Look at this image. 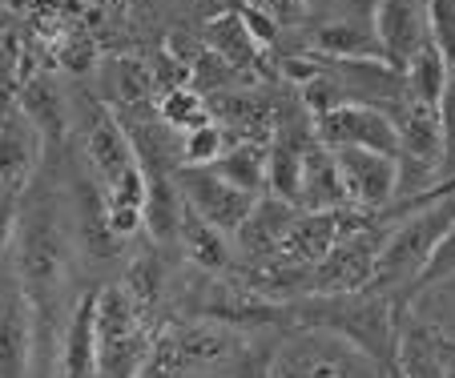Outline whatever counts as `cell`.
I'll return each instance as SVG.
<instances>
[{"label":"cell","instance_id":"cell-1","mask_svg":"<svg viewBox=\"0 0 455 378\" xmlns=\"http://www.w3.org/2000/svg\"><path fill=\"white\" fill-rule=\"evenodd\" d=\"M12 249H17V278L25 290L28 306H33V350L52 354V335H57V298L69 278V241H65V225H60V206L44 185L36 189L28 201H20L17 230H12Z\"/></svg>","mask_w":455,"mask_h":378},{"label":"cell","instance_id":"cell-2","mask_svg":"<svg viewBox=\"0 0 455 378\" xmlns=\"http://www.w3.org/2000/svg\"><path fill=\"white\" fill-rule=\"evenodd\" d=\"M451 222H455V177L447 181V185L431 189L427 198L419 201V209L407 214L391 238H383L375 274H371V282H367L371 290L395 294L399 302L411 298L423 266L431 262V254L439 249V241L447 238Z\"/></svg>","mask_w":455,"mask_h":378},{"label":"cell","instance_id":"cell-3","mask_svg":"<svg viewBox=\"0 0 455 378\" xmlns=\"http://www.w3.org/2000/svg\"><path fill=\"white\" fill-rule=\"evenodd\" d=\"M97 306V378H138L154 330L133 310L125 286H105L93 294Z\"/></svg>","mask_w":455,"mask_h":378},{"label":"cell","instance_id":"cell-4","mask_svg":"<svg viewBox=\"0 0 455 378\" xmlns=\"http://www.w3.org/2000/svg\"><path fill=\"white\" fill-rule=\"evenodd\" d=\"M230 354V338L214 327H157L138 378H189Z\"/></svg>","mask_w":455,"mask_h":378},{"label":"cell","instance_id":"cell-5","mask_svg":"<svg viewBox=\"0 0 455 378\" xmlns=\"http://www.w3.org/2000/svg\"><path fill=\"white\" fill-rule=\"evenodd\" d=\"M383 238H387L383 225H375V222L343 233V238L323 254V262L310 266V290L307 294H351V290H363V286L371 282V274H375Z\"/></svg>","mask_w":455,"mask_h":378},{"label":"cell","instance_id":"cell-6","mask_svg":"<svg viewBox=\"0 0 455 378\" xmlns=\"http://www.w3.org/2000/svg\"><path fill=\"white\" fill-rule=\"evenodd\" d=\"M173 185H178L181 206L194 209L202 222H210L222 233L238 230L258 201L250 193H242V189H234L230 181H222L210 165H181V169H173Z\"/></svg>","mask_w":455,"mask_h":378},{"label":"cell","instance_id":"cell-7","mask_svg":"<svg viewBox=\"0 0 455 378\" xmlns=\"http://www.w3.org/2000/svg\"><path fill=\"white\" fill-rule=\"evenodd\" d=\"M315 141L327 149H375V154L399 157L395 121L371 105H339V109L315 117Z\"/></svg>","mask_w":455,"mask_h":378},{"label":"cell","instance_id":"cell-8","mask_svg":"<svg viewBox=\"0 0 455 378\" xmlns=\"http://www.w3.org/2000/svg\"><path fill=\"white\" fill-rule=\"evenodd\" d=\"M331 154L347 189V206L363 214L391 206V198L399 193V157L375 154V149H331Z\"/></svg>","mask_w":455,"mask_h":378},{"label":"cell","instance_id":"cell-9","mask_svg":"<svg viewBox=\"0 0 455 378\" xmlns=\"http://www.w3.org/2000/svg\"><path fill=\"white\" fill-rule=\"evenodd\" d=\"M81 146H85V161L93 165L97 181L113 189L129 169H138V157L129 146L125 130L117 125L105 105H85V121H81Z\"/></svg>","mask_w":455,"mask_h":378},{"label":"cell","instance_id":"cell-10","mask_svg":"<svg viewBox=\"0 0 455 378\" xmlns=\"http://www.w3.org/2000/svg\"><path fill=\"white\" fill-rule=\"evenodd\" d=\"M371 28H375L379 44H383V60L395 73H403L407 60L427 41V12L415 0H375Z\"/></svg>","mask_w":455,"mask_h":378},{"label":"cell","instance_id":"cell-11","mask_svg":"<svg viewBox=\"0 0 455 378\" xmlns=\"http://www.w3.org/2000/svg\"><path fill=\"white\" fill-rule=\"evenodd\" d=\"M294 214H299V209H294L291 201L275 198V193H262V198L254 201V209L246 214V222L234 230V238H238L234 254H242L250 270L275 262L278 246H283L286 230H291V222H294Z\"/></svg>","mask_w":455,"mask_h":378},{"label":"cell","instance_id":"cell-12","mask_svg":"<svg viewBox=\"0 0 455 378\" xmlns=\"http://www.w3.org/2000/svg\"><path fill=\"white\" fill-rule=\"evenodd\" d=\"M33 370V306L25 290H0V378H28Z\"/></svg>","mask_w":455,"mask_h":378},{"label":"cell","instance_id":"cell-13","mask_svg":"<svg viewBox=\"0 0 455 378\" xmlns=\"http://www.w3.org/2000/svg\"><path fill=\"white\" fill-rule=\"evenodd\" d=\"M339 206H347V189H343V177H339L335 154L327 146L310 141L307 154H302V181H299L294 209L310 214V209H339Z\"/></svg>","mask_w":455,"mask_h":378},{"label":"cell","instance_id":"cell-14","mask_svg":"<svg viewBox=\"0 0 455 378\" xmlns=\"http://www.w3.org/2000/svg\"><path fill=\"white\" fill-rule=\"evenodd\" d=\"M60 378H97V306L93 294L77 302L69 319V330L60 335V354H57Z\"/></svg>","mask_w":455,"mask_h":378},{"label":"cell","instance_id":"cell-15","mask_svg":"<svg viewBox=\"0 0 455 378\" xmlns=\"http://www.w3.org/2000/svg\"><path fill=\"white\" fill-rule=\"evenodd\" d=\"M310 52L335 60H383V44L371 20H331V25L310 28Z\"/></svg>","mask_w":455,"mask_h":378},{"label":"cell","instance_id":"cell-16","mask_svg":"<svg viewBox=\"0 0 455 378\" xmlns=\"http://www.w3.org/2000/svg\"><path fill=\"white\" fill-rule=\"evenodd\" d=\"M230 233L214 230L210 222H202L194 209L181 206V217H178V241L186 246L189 262L202 270H210V274H222V270H230L234 262V249H230Z\"/></svg>","mask_w":455,"mask_h":378},{"label":"cell","instance_id":"cell-17","mask_svg":"<svg viewBox=\"0 0 455 378\" xmlns=\"http://www.w3.org/2000/svg\"><path fill=\"white\" fill-rule=\"evenodd\" d=\"M210 169L250 198H262L267 193V141H238Z\"/></svg>","mask_w":455,"mask_h":378},{"label":"cell","instance_id":"cell-18","mask_svg":"<svg viewBox=\"0 0 455 378\" xmlns=\"http://www.w3.org/2000/svg\"><path fill=\"white\" fill-rule=\"evenodd\" d=\"M36 138L41 133L25 121L0 125V189H25L28 169L36 161Z\"/></svg>","mask_w":455,"mask_h":378},{"label":"cell","instance_id":"cell-19","mask_svg":"<svg viewBox=\"0 0 455 378\" xmlns=\"http://www.w3.org/2000/svg\"><path fill=\"white\" fill-rule=\"evenodd\" d=\"M443 81H447V69H443V57L439 49L431 44V36L419 44L411 60L403 69V85H407V101L423 105V109H435L439 113V97H443Z\"/></svg>","mask_w":455,"mask_h":378},{"label":"cell","instance_id":"cell-20","mask_svg":"<svg viewBox=\"0 0 455 378\" xmlns=\"http://www.w3.org/2000/svg\"><path fill=\"white\" fill-rule=\"evenodd\" d=\"M206 41H210V52H214V57H222L230 69H250L254 60H262V44L246 33V25L238 20V12H234V17L210 20V25H206Z\"/></svg>","mask_w":455,"mask_h":378},{"label":"cell","instance_id":"cell-21","mask_svg":"<svg viewBox=\"0 0 455 378\" xmlns=\"http://www.w3.org/2000/svg\"><path fill=\"white\" fill-rule=\"evenodd\" d=\"M20 109H25L28 125H33L41 138H60L65 133V97L57 93L49 77H33L20 93Z\"/></svg>","mask_w":455,"mask_h":378},{"label":"cell","instance_id":"cell-22","mask_svg":"<svg viewBox=\"0 0 455 378\" xmlns=\"http://www.w3.org/2000/svg\"><path fill=\"white\" fill-rule=\"evenodd\" d=\"M121 286H125L133 310L141 314V322L154 330V310L162 306V290H165L162 262H157V258H138L133 266H129V274H125V282H121Z\"/></svg>","mask_w":455,"mask_h":378},{"label":"cell","instance_id":"cell-23","mask_svg":"<svg viewBox=\"0 0 455 378\" xmlns=\"http://www.w3.org/2000/svg\"><path fill=\"white\" fill-rule=\"evenodd\" d=\"M395 358H399V366H403L407 378H447V370H443V362H439L427 327L403 330L399 343H395Z\"/></svg>","mask_w":455,"mask_h":378},{"label":"cell","instance_id":"cell-24","mask_svg":"<svg viewBox=\"0 0 455 378\" xmlns=\"http://www.w3.org/2000/svg\"><path fill=\"white\" fill-rule=\"evenodd\" d=\"M157 113H162L165 125H173V130L189 133V130H198V125H210V105L206 97L198 93V89H170V93H162V105H157Z\"/></svg>","mask_w":455,"mask_h":378},{"label":"cell","instance_id":"cell-25","mask_svg":"<svg viewBox=\"0 0 455 378\" xmlns=\"http://www.w3.org/2000/svg\"><path fill=\"white\" fill-rule=\"evenodd\" d=\"M226 149H230V141H226L222 125H218V121H210V125H198V130L186 133L181 161H186V165H214Z\"/></svg>","mask_w":455,"mask_h":378},{"label":"cell","instance_id":"cell-26","mask_svg":"<svg viewBox=\"0 0 455 378\" xmlns=\"http://www.w3.org/2000/svg\"><path fill=\"white\" fill-rule=\"evenodd\" d=\"M117 93L125 97L129 105H146L149 93H154V73H149L141 60H121V69H117Z\"/></svg>","mask_w":455,"mask_h":378},{"label":"cell","instance_id":"cell-27","mask_svg":"<svg viewBox=\"0 0 455 378\" xmlns=\"http://www.w3.org/2000/svg\"><path fill=\"white\" fill-rule=\"evenodd\" d=\"M451 274H455V222H451V230H447V238L439 241V249L431 254V262L423 266L415 290H423V286H435V282H443V278H451Z\"/></svg>","mask_w":455,"mask_h":378},{"label":"cell","instance_id":"cell-28","mask_svg":"<svg viewBox=\"0 0 455 378\" xmlns=\"http://www.w3.org/2000/svg\"><path fill=\"white\" fill-rule=\"evenodd\" d=\"M242 4H250L254 12H262L275 28H291L307 17V0H242Z\"/></svg>","mask_w":455,"mask_h":378},{"label":"cell","instance_id":"cell-29","mask_svg":"<svg viewBox=\"0 0 455 378\" xmlns=\"http://www.w3.org/2000/svg\"><path fill=\"white\" fill-rule=\"evenodd\" d=\"M17 214H20V189H0V246L12 241Z\"/></svg>","mask_w":455,"mask_h":378},{"label":"cell","instance_id":"cell-30","mask_svg":"<svg viewBox=\"0 0 455 378\" xmlns=\"http://www.w3.org/2000/svg\"><path fill=\"white\" fill-rule=\"evenodd\" d=\"M431 343H435V354H439V362H443L447 378H455V343L443 335H435V330H431Z\"/></svg>","mask_w":455,"mask_h":378},{"label":"cell","instance_id":"cell-31","mask_svg":"<svg viewBox=\"0 0 455 378\" xmlns=\"http://www.w3.org/2000/svg\"><path fill=\"white\" fill-rule=\"evenodd\" d=\"M379 378H407V374H403V366H399V358H395V354H391V358H383V362H379Z\"/></svg>","mask_w":455,"mask_h":378},{"label":"cell","instance_id":"cell-32","mask_svg":"<svg viewBox=\"0 0 455 378\" xmlns=\"http://www.w3.org/2000/svg\"><path fill=\"white\" fill-rule=\"evenodd\" d=\"M238 4H242V0H238Z\"/></svg>","mask_w":455,"mask_h":378}]
</instances>
